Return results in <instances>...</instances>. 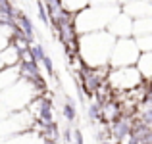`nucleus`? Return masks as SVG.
<instances>
[{
  "mask_svg": "<svg viewBox=\"0 0 152 144\" xmlns=\"http://www.w3.org/2000/svg\"><path fill=\"white\" fill-rule=\"evenodd\" d=\"M114 42H115V39L110 33H106V31L79 35L77 37V56L81 58L83 65L89 67V69L108 65Z\"/></svg>",
  "mask_w": 152,
  "mask_h": 144,
  "instance_id": "nucleus-1",
  "label": "nucleus"
},
{
  "mask_svg": "<svg viewBox=\"0 0 152 144\" xmlns=\"http://www.w3.org/2000/svg\"><path fill=\"white\" fill-rule=\"evenodd\" d=\"M119 14V6H87L73 15L75 35H89L106 31L108 23Z\"/></svg>",
  "mask_w": 152,
  "mask_h": 144,
  "instance_id": "nucleus-2",
  "label": "nucleus"
},
{
  "mask_svg": "<svg viewBox=\"0 0 152 144\" xmlns=\"http://www.w3.org/2000/svg\"><path fill=\"white\" fill-rule=\"evenodd\" d=\"M139 48L135 46L133 39H115L114 46L110 52V60H108V67L110 69H118V67H131L135 65L139 58Z\"/></svg>",
  "mask_w": 152,
  "mask_h": 144,
  "instance_id": "nucleus-3",
  "label": "nucleus"
},
{
  "mask_svg": "<svg viewBox=\"0 0 152 144\" xmlns=\"http://www.w3.org/2000/svg\"><path fill=\"white\" fill-rule=\"evenodd\" d=\"M142 83L145 81L141 79V75L135 69V65L110 69L108 71V77H106V85L114 92H127V90H133L137 87H141Z\"/></svg>",
  "mask_w": 152,
  "mask_h": 144,
  "instance_id": "nucleus-4",
  "label": "nucleus"
},
{
  "mask_svg": "<svg viewBox=\"0 0 152 144\" xmlns=\"http://www.w3.org/2000/svg\"><path fill=\"white\" fill-rule=\"evenodd\" d=\"M131 27H133V19L119 12V14L108 23L106 33H110L114 39H129L131 37Z\"/></svg>",
  "mask_w": 152,
  "mask_h": 144,
  "instance_id": "nucleus-5",
  "label": "nucleus"
},
{
  "mask_svg": "<svg viewBox=\"0 0 152 144\" xmlns=\"http://www.w3.org/2000/svg\"><path fill=\"white\" fill-rule=\"evenodd\" d=\"M119 12L125 14L131 19H141V17H150L152 15V4L150 0H133L123 6H119Z\"/></svg>",
  "mask_w": 152,
  "mask_h": 144,
  "instance_id": "nucleus-6",
  "label": "nucleus"
},
{
  "mask_svg": "<svg viewBox=\"0 0 152 144\" xmlns=\"http://www.w3.org/2000/svg\"><path fill=\"white\" fill-rule=\"evenodd\" d=\"M135 69L139 71L141 79L145 83H150V77H152V54L150 52H141L135 62Z\"/></svg>",
  "mask_w": 152,
  "mask_h": 144,
  "instance_id": "nucleus-7",
  "label": "nucleus"
},
{
  "mask_svg": "<svg viewBox=\"0 0 152 144\" xmlns=\"http://www.w3.org/2000/svg\"><path fill=\"white\" fill-rule=\"evenodd\" d=\"M19 79V63L14 67H2L0 69V92L12 87Z\"/></svg>",
  "mask_w": 152,
  "mask_h": 144,
  "instance_id": "nucleus-8",
  "label": "nucleus"
},
{
  "mask_svg": "<svg viewBox=\"0 0 152 144\" xmlns=\"http://www.w3.org/2000/svg\"><path fill=\"white\" fill-rule=\"evenodd\" d=\"M142 35H152V17L133 19V27H131V39L142 37Z\"/></svg>",
  "mask_w": 152,
  "mask_h": 144,
  "instance_id": "nucleus-9",
  "label": "nucleus"
},
{
  "mask_svg": "<svg viewBox=\"0 0 152 144\" xmlns=\"http://www.w3.org/2000/svg\"><path fill=\"white\" fill-rule=\"evenodd\" d=\"M19 63V52L14 48V44H8L0 50V65L2 67H14Z\"/></svg>",
  "mask_w": 152,
  "mask_h": 144,
  "instance_id": "nucleus-10",
  "label": "nucleus"
},
{
  "mask_svg": "<svg viewBox=\"0 0 152 144\" xmlns=\"http://www.w3.org/2000/svg\"><path fill=\"white\" fill-rule=\"evenodd\" d=\"M60 6H62L64 12H67V14H77V12H81L83 8L91 6V0H58Z\"/></svg>",
  "mask_w": 152,
  "mask_h": 144,
  "instance_id": "nucleus-11",
  "label": "nucleus"
},
{
  "mask_svg": "<svg viewBox=\"0 0 152 144\" xmlns=\"http://www.w3.org/2000/svg\"><path fill=\"white\" fill-rule=\"evenodd\" d=\"M135 46L139 48V52H150L152 50V35H142V37L133 39Z\"/></svg>",
  "mask_w": 152,
  "mask_h": 144,
  "instance_id": "nucleus-12",
  "label": "nucleus"
},
{
  "mask_svg": "<svg viewBox=\"0 0 152 144\" xmlns=\"http://www.w3.org/2000/svg\"><path fill=\"white\" fill-rule=\"evenodd\" d=\"M91 6H118V0H91Z\"/></svg>",
  "mask_w": 152,
  "mask_h": 144,
  "instance_id": "nucleus-13",
  "label": "nucleus"
},
{
  "mask_svg": "<svg viewBox=\"0 0 152 144\" xmlns=\"http://www.w3.org/2000/svg\"><path fill=\"white\" fill-rule=\"evenodd\" d=\"M127 2H133V0H118V6H123V4H127Z\"/></svg>",
  "mask_w": 152,
  "mask_h": 144,
  "instance_id": "nucleus-14",
  "label": "nucleus"
}]
</instances>
